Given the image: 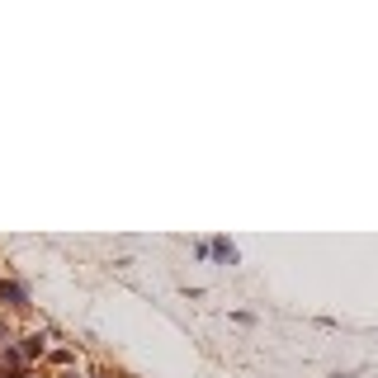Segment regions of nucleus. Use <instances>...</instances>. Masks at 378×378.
Listing matches in <instances>:
<instances>
[{
    "mask_svg": "<svg viewBox=\"0 0 378 378\" xmlns=\"http://www.w3.org/2000/svg\"><path fill=\"white\" fill-rule=\"evenodd\" d=\"M0 303L5 307H28V289L19 279H0Z\"/></svg>",
    "mask_w": 378,
    "mask_h": 378,
    "instance_id": "obj_1",
    "label": "nucleus"
},
{
    "mask_svg": "<svg viewBox=\"0 0 378 378\" xmlns=\"http://www.w3.org/2000/svg\"><path fill=\"white\" fill-rule=\"evenodd\" d=\"M208 246H213V255L222 260V265H237V246L232 242H208Z\"/></svg>",
    "mask_w": 378,
    "mask_h": 378,
    "instance_id": "obj_2",
    "label": "nucleus"
},
{
    "mask_svg": "<svg viewBox=\"0 0 378 378\" xmlns=\"http://www.w3.org/2000/svg\"><path fill=\"white\" fill-rule=\"evenodd\" d=\"M19 354H24V359H38V354H43V336H24V341H19Z\"/></svg>",
    "mask_w": 378,
    "mask_h": 378,
    "instance_id": "obj_3",
    "label": "nucleus"
}]
</instances>
